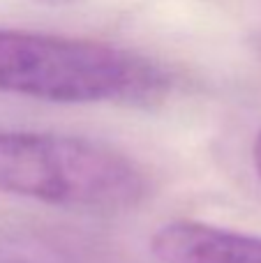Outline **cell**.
I'll list each match as a JSON object with an SVG mask.
<instances>
[{
  "label": "cell",
  "instance_id": "obj_2",
  "mask_svg": "<svg viewBox=\"0 0 261 263\" xmlns=\"http://www.w3.org/2000/svg\"><path fill=\"white\" fill-rule=\"evenodd\" d=\"M0 194L86 215H125L151 194L146 168L104 141L0 129Z\"/></svg>",
  "mask_w": 261,
  "mask_h": 263
},
{
  "label": "cell",
  "instance_id": "obj_5",
  "mask_svg": "<svg viewBox=\"0 0 261 263\" xmlns=\"http://www.w3.org/2000/svg\"><path fill=\"white\" fill-rule=\"evenodd\" d=\"M252 159H254V168H257V176L261 180V132L254 141V148H252Z\"/></svg>",
  "mask_w": 261,
  "mask_h": 263
},
{
  "label": "cell",
  "instance_id": "obj_4",
  "mask_svg": "<svg viewBox=\"0 0 261 263\" xmlns=\"http://www.w3.org/2000/svg\"><path fill=\"white\" fill-rule=\"evenodd\" d=\"M0 263H74L63 250L35 238H12L0 242Z\"/></svg>",
  "mask_w": 261,
  "mask_h": 263
},
{
  "label": "cell",
  "instance_id": "obj_1",
  "mask_svg": "<svg viewBox=\"0 0 261 263\" xmlns=\"http://www.w3.org/2000/svg\"><path fill=\"white\" fill-rule=\"evenodd\" d=\"M162 63L111 42L0 28V92L51 104L151 106L171 92Z\"/></svg>",
  "mask_w": 261,
  "mask_h": 263
},
{
  "label": "cell",
  "instance_id": "obj_3",
  "mask_svg": "<svg viewBox=\"0 0 261 263\" xmlns=\"http://www.w3.org/2000/svg\"><path fill=\"white\" fill-rule=\"evenodd\" d=\"M160 263H261V236L199 219H174L153 233Z\"/></svg>",
  "mask_w": 261,
  "mask_h": 263
}]
</instances>
